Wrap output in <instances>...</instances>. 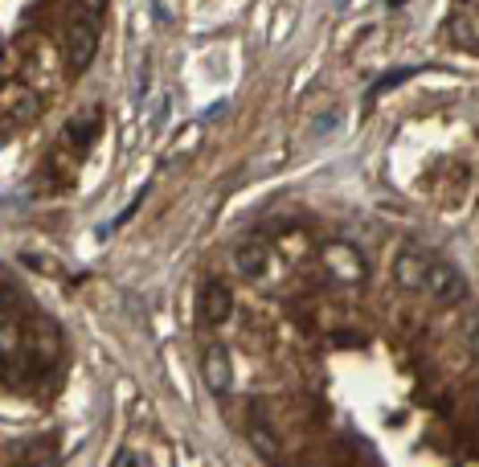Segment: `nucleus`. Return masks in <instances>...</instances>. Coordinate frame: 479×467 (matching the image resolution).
Segmentation results:
<instances>
[{"label": "nucleus", "instance_id": "obj_4", "mask_svg": "<svg viewBox=\"0 0 479 467\" xmlns=\"http://www.w3.org/2000/svg\"><path fill=\"white\" fill-rule=\"evenodd\" d=\"M201 369H205V381H210V389H230V381H234V373H230V361H226V352L221 349H205V357H201Z\"/></svg>", "mask_w": 479, "mask_h": 467}, {"label": "nucleus", "instance_id": "obj_5", "mask_svg": "<svg viewBox=\"0 0 479 467\" xmlns=\"http://www.w3.org/2000/svg\"><path fill=\"white\" fill-rule=\"evenodd\" d=\"M336 123H340V111H324V115L316 119V127H312V132H316L320 140H328L336 132Z\"/></svg>", "mask_w": 479, "mask_h": 467}, {"label": "nucleus", "instance_id": "obj_1", "mask_svg": "<svg viewBox=\"0 0 479 467\" xmlns=\"http://www.w3.org/2000/svg\"><path fill=\"white\" fill-rule=\"evenodd\" d=\"M393 279L402 283L406 292H418L434 303H455L467 295L463 275L455 271L447 259H439V254H431V250H414V246L393 259Z\"/></svg>", "mask_w": 479, "mask_h": 467}, {"label": "nucleus", "instance_id": "obj_2", "mask_svg": "<svg viewBox=\"0 0 479 467\" xmlns=\"http://www.w3.org/2000/svg\"><path fill=\"white\" fill-rule=\"evenodd\" d=\"M234 311V295L226 283H205L201 287V320L205 324H221Z\"/></svg>", "mask_w": 479, "mask_h": 467}, {"label": "nucleus", "instance_id": "obj_3", "mask_svg": "<svg viewBox=\"0 0 479 467\" xmlns=\"http://www.w3.org/2000/svg\"><path fill=\"white\" fill-rule=\"evenodd\" d=\"M238 271H242V279H262L267 275V263H270V250L259 242V238H246V242L238 246Z\"/></svg>", "mask_w": 479, "mask_h": 467}]
</instances>
